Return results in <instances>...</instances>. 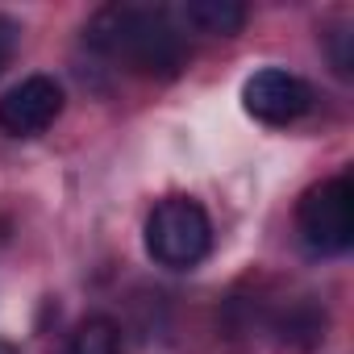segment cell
Returning <instances> with one entry per match:
<instances>
[{"label":"cell","instance_id":"3957f363","mask_svg":"<svg viewBox=\"0 0 354 354\" xmlns=\"http://www.w3.org/2000/svg\"><path fill=\"white\" fill-rule=\"evenodd\" d=\"M300 238L313 254H346L354 242V188L346 175L317 184L304 192L296 213Z\"/></svg>","mask_w":354,"mask_h":354},{"label":"cell","instance_id":"ba28073f","mask_svg":"<svg viewBox=\"0 0 354 354\" xmlns=\"http://www.w3.org/2000/svg\"><path fill=\"white\" fill-rule=\"evenodd\" d=\"M279 337L283 342H296V346H313L317 337H321V329H325V317L313 308V304H300V308H292L283 321H279Z\"/></svg>","mask_w":354,"mask_h":354},{"label":"cell","instance_id":"52a82bcc","mask_svg":"<svg viewBox=\"0 0 354 354\" xmlns=\"http://www.w3.org/2000/svg\"><path fill=\"white\" fill-rule=\"evenodd\" d=\"M117 350H121V337L109 317H88L67 342V354H117Z\"/></svg>","mask_w":354,"mask_h":354},{"label":"cell","instance_id":"8992f818","mask_svg":"<svg viewBox=\"0 0 354 354\" xmlns=\"http://www.w3.org/2000/svg\"><path fill=\"white\" fill-rule=\"evenodd\" d=\"M180 21L209 38H234L246 26V9L238 0H188L180 9Z\"/></svg>","mask_w":354,"mask_h":354},{"label":"cell","instance_id":"277c9868","mask_svg":"<svg viewBox=\"0 0 354 354\" xmlns=\"http://www.w3.org/2000/svg\"><path fill=\"white\" fill-rule=\"evenodd\" d=\"M242 104L263 125H292L296 117L308 113L313 92H308V84L300 75L279 71V67H263L242 84Z\"/></svg>","mask_w":354,"mask_h":354},{"label":"cell","instance_id":"6da1fadb","mask_svg":"<svg viewBox=\"0 0 354 354\" xmlns=\"http://www.w3.org/2000/svg\"><path fill=\"white\" fill-rule=\"evenodd\" d=\"M88 46L117 67L146 80H175L188 63V46L167 9L154 5H109L88 26Z\"/></svg>","mask_w":354,"mask_h":354},{"label":"cell","instance_id":"9c48e42d","mask_svg":"<svg viewBox=\"0 0 354 354\" xmlns=\"http://www.w3.org/2000/svg\"><path fill=\"white\" fill-rule=\"evenodd\" d=\"M17 26L9 21V17H0V71H5V63L13 59V50H17Z\"/></svg>","mask_w":354,"mask_h":354},{"label":"cell","instance_id":"5b68a950","mask_svg":"<svg viewBox=\"0 0 354 354\" xmlns=\"http://www.w3.org/2000/svg\"><path fill=\"white\" fill-rule=\"evenodd\" d=\"M63 113V88L50 75H30L0 96V129L13 138L46 133Z\"/></svg>","mask_w":354,"mask_h":354},{"label":"cell","instance_id":"30bf717a","mask_svg":"<svg viewBox=\"0 0 354 354\" xmlns=\"http://www.w3.org/2000/svg\"><path fill=\"white\" fill-rule=\"evenodd\" d=\"M0 354H21V350H17L13 342H0Z\"/></svg>","mask_w":354,"mask_h":354},{"label":"cell","instance_id":"7a4b0ae2","mask_svg":"<svg viewBox=\"0 0 354 354\" xmlns=\"http://www.w3.org/2000/svg\"><path fill=\"white\" fill-rule=\"evenodd\" d=\"M146 250L158 267L188 271L213 250V221L188 196H167L146 217Z\"/></svg>","mask_w":354,"mask_h":354}]
</instances>
